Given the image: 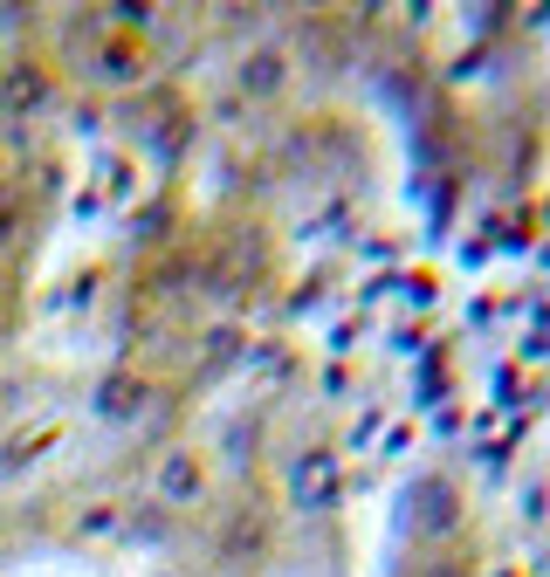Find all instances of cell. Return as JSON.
Returning a JSON list of instances; mask_svg holds the SVG:
<instances>
[{
    "mask_svg": "<svg viewBox=\"0 0 550 577\" xmlns=\"http://www.w3.org/2000/svg\"><path fill=\"white\" fill-rule=\"evenodd\" d=\"M0 103H8V111H29V103H42V83H29V69H14L8 83H0Z\"/></svg>",
    "mask_w": 550,
    "mask_h": 577,
    "instance_id": "6da1fadb",
    "label": "cell"
},
{
    "mask_svg": "<svg viewBox=\"0 0 550 577\" xmlns=\"http://www.w3.org/2000/svg\"><path fill=\"white\" fill-rule=\"evenodd\" d=\"M8 220H14V214H8V200H0V234H8Z\"/></svg>",
    "mask_w": 550,
    "mask_h": 577,
    "instance_id": "7a4b0ae2",
    "label": "cell"
}]
</instances>
